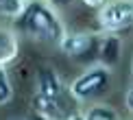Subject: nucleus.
<instances>
[{
  "instance_id": "f8f14e48",
  "label": "nucleus",
  "mask_w": 133,
  "mask_h": 120,
  "mask_svg": "<svg viewBox=\"0 0 133 120\" xmlns=\"http://www.w3.org/2000/svg\"><path fill=\"white\" fill-rule=\"evenodd\" d=\"M79 2L83 4V7H87V9H92V11H101L105 4H107V0H79Z\"/></svg>"
},
{
  "instance_id": "f257e3e1",
  "label": "nucleus",
  "mask_w": 133,
  "mask_h": 120,
  "mask_svg": "<svg viewBox=\"0 0 133 120\" xmlns=\"http://www.w3.org/2000/svg\"><path fill=\"white\" fill-rule=\"evenodd\" d=\"M11 29L31 42L55 48H59L61 39L68 33L61 11L52 7L48 0H29L22 15L11 22Z\"/></svg>"
},
{
  "instance_id": "9d476101",
  "label": "nucleus",
  "mask_w": 133,
  "mask_h": 120,
  "mask_svg": "<svg viewBox=\"0 0 133 120\" xmlns=\"http://www.w3.org/2000/svg\"><path fill=\"white\" fill-rule=\"evenodd\" d=\"M15 96V87L11 81V72L7 63H0V107L9 105Z\"/></svg>"
},
{
  "instance_id": "6e6552de",
  "label": "nucleus",
  "mask_w": 133,
  "mask_h": 120,
  "mask_svg": "<svg viewBox=\"0 0 133 120\" xmlns=\"http://www.w3.org/2000/svg\"><path fill=\"white\" fill-rule=\"evenodd\" d=\"M20 55V35L9 26H0V63L11 65Z\"/></svg>"
},
{
  "instance_id": "2eb2a0df",
  "label": "nucleus",
  "mask_w": 133,
  "mask_h": 120,
  "mask_svg": "<svg viewBox=\"0 0 133 120\" xmlns=\"http://www.w3.org/2000/svg\"><path fill=\"white\" fill-rule=\"evenodd\" d=\"M65 120H87V116H85V111H81V109H72Z\"/></svg>"
},
{
  "instance_id": "f03ea898",
  "label": "nucleus",
  "mask_w": 133,
  "mask_h": 120,
  "mask_svg": "<svg viewBox=\"0 0 133 120\" xmlns=\"http://www.w3.org/2000/svg\"><path fill=\"white\" fill-rule=\"evenodd\" d=\"M111 83L114 70L101 61H94L90 65H83V70L68 83V94L74 101V105H90L103 101V96L111 90Z\"/></svg>"
},
{
  "instance_id": "7ed1b4c3",
  "label": "nucleus",
  "mask_w": 133,
  "mask_h": 120,
  "mask_svg": "<svg viewBox=\"0 0 133 120\" xmlns=\"http://www.w3.org/2000/svg\"><path fill=\"white\" fill-rule=\"evenodd\" d=\"M101 31H68L59 44V50L70 61L90 65L98 61V48H101Z\"/></svg>"
},
{
  "instance_id": "423d86ee",
  "label": "nucleus",
  "mask_w": 133,
  "mask_h": 120,
  "mask_svg": "<svg viewBox=\"0 0 133 120\" xmlns=\"http://www.w3.org/2000/svg\"><path fill=\"white\" fill-rule=\"evenodd\" d=\"M31 111L37 114V116H42L44 120H65L68 114L72 111V107L65 105V98H50V96H44V94L33 92Z\"/></svg>"
},
{
  "instance_id": "ddd939ff",
  "label": "nucleus",
  "mask_w": 133,
  "mask_h": 120,
  "mask_svg": "<svg viewBox=\"0 0 133 120\" xmlns=\"http://www.w3.org/2000/svg\"><path fill=\"white\" fill-rule=\"evenodd\" d=\"M124 107H127V111L133 116V83L127 87V92H124Z\"/></svg>"
},
{
  "instance_id": "0eeeda50",
  "label": "nucleus",
  "mask_w": 133,
  "mask_h": 120,
  "mask_svg": "<svg viewBox=\"0 0 133 120\" xmlns=\"http://www.w3.org/2000/svg\"><path fill=\"white\" fill-rule=\"evenodd\" d=\"M122 52H124V37L118 33H103L101 48H98V61L116 70L122 61Z\"/></svg>"
},
{
  "instance_id": "1a4fd4ad",
  "label": "nucleus",
  "mask_w": 133,
  "mask_h": 120,
  "mask_svg": "<svg viewBox=\"0 0 133 120\" xmlns=\"http://www.w3.org/2000/svg\"><path fill=\"white\" fill-rule=\"evenodd\" d=\"M85 116H87V120H122L118 109L105 101L90 103V107L85 109Z\"/></svg>"
},
{
  "instance_id": "9b49d317",
  "label": "nucleus",
  "mask_w": 133,
  "mask_h": 120,
  "mask_svg": "<svg viewBox=\"0 0 133 120\" xmlns=\"http://www.w3.org/2000/svg\"><path fill=\"white\" fill-rule=\"evenodd\" d=\"M29 0H0V18L4 20H18L22 15V11L26 9Z\"/></svg>"
},
{
  "instance_id": "4468645a",
  "label": "nucleus",
  "mask_w": 133,
  "mask_h": 120,
  "mask_svg": "<svg viewBox=\"0 0 133 120\" xmlns=\"http://www.w3.org/2000/svg\"><path fill=\"white\" fill-rule=\"evenodd\" d=\"M48 2H50L52 7H57L59 11H63V9L72 7V4H74V2H79V0H48Z\"/></svg>"
},
{
  "instance_id": "20e7f679",
  "label": "nucleus",
  "mask_w": 133,
  "mask_h": 120,
  "mask_svg": "<svg viewBox=\"0 0 133 120\" xmlns=\"http://www.w3.org/2000/svg\"><path fill=\"white\" fill-rule=\"evenodd\" d=\"M101 33H124L133 31V0H107V4L96 13Z\"/></svg>"
},
{
  "instance_id": "dca6fc26",
  "label": "nucleus",
  "mask_w": 133,
  "mask_h": 120,
  "mask_svg": "<svg viewBox=\"0 0 133 120\" xmlns=\"http://www.w3.org/2000/svg\"><path fill=\"white\" fill-rule=\"evenodd\" d=\"M7 120H31V118H26V116H11V118H7Z\"/></svg>"
},
{
  "instance_id": "f3484780",
  "label": "nucleus",
  "mask_w": 133,
  "mask_h": 120,
  "mask_svg": "<svg viewBox=\"0 0 133 120\" xmlns=\"http://www.w3.org/2000/svg\"><path fill=\"white\" fill-rule=\"evenodd\" d=\"M131 81H133V57H131Z\"/></svg>"
},
{
  "instance_id": "39448f33",
  "label": "nucleus",
  "mask_w": 133,
  "mask_h": 120,
  "mask_svg": "<svg viewBox=\"0 0 133 120\" xmlns=\"http://www.w3.org/2000/svg\"><path fill=\"white\" fill-rule=\"evenodd\" d=\"M35 92L50 98H68V83L55 65L42 63L35 72Z\"/></svg>"
}]
</instances>
